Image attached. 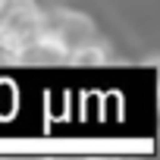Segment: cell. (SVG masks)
<instances>
[{
  "mask_svg": "<svg viewBox=\"0 0 160 160\" xmlns=\"http://www.w3.org/2000/svg\"><path fill=\"white\" fill-rule=\"evenodd\" d=\"M66 60H69V63H75V66H101V63H107V60H110V53H107V47H104V44H98V41H85V44L72 47Z\"/></svg>",
  "mask_w": 160,
  "mask_h": 160,
  "instance_id": "1",
  "label": "cell"
}]
</instances>
